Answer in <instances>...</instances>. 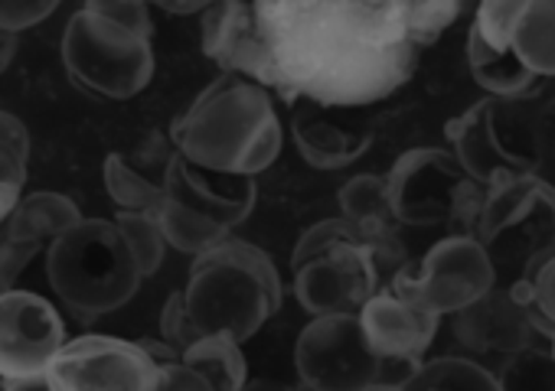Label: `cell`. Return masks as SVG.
<instances>
[{"mask_svg": "<svg viewBox=\"0 0 555 391\" xmlns=\"http://www.w3.org/2000/svg\"><path fill=\"white\" fill-rule=\"evenodd\" d=\"M203 53L229 76L274 89L285 102L366 108L399 92L418 47L405 4L360 0H261L209 4Z\"/></svg>", "mask_w": 555, "mask_h": 391, "instance_id": "cell-1", "label": "cell"}, {"mask_svg": "<svg viewBox=\"0 0 555 391\" xmlns=\"http://www.w3.org/2000/svg\"><path fill=\"white\" fill-rule=\"evenodd\" d=\"M177 154L203 170L258 177L282 157V121L268 89L245 76L222 73L173 121Z\"/></svg>", "mask_w": 555, "mask_h": 391, "instance_id": "cell-2", "label": "cell"}, {"mask_svg": "<svg viewBox=\"0 0 555 391\" xmlns=\"http://www.w3.org/2000/svg\"><path fill=\"white\" fill-rule=\"evenodd\" d=\"M183 300L199 336L229 333L245 342L282 310L285 287L268 251L229 238L193 261Z\"/></svg>", "mask_w": 555, "mask_h": 391, "instance_id": "cell-3", "label": "cell"}, {"mask_svg": "<svg viewBox=\"0 0 555 391\" xmlns=\"http://www.w3.org/2000/svg\"><path fill=\"white\" fill-rule=\"evenodd\" d=\"M47 277L60 303L82 323L121 310L141 287L144 274L108 219H86L47 248Z\"/></svg>", "mask_w": 555, "mask_h": 391, "instance_id": "cell-4", "label": "cell"}, {"mask_svg": "<svg viewBox=\"0 0 555 391\" xmlns=\"http://www.w3.org/2000/svg\"><path fill=\"white\" fill-rule=\"evenodd\" d=\"M292 268L295 297L311 320L357 316L386 284L373 251L344 216L311 225L292 255Z\"/></svg>", "mask_w": 555, "mask_h": 391, "instance_id": "cell-5", "label": "cell"}, {"mask_svg": "<svg viewBox=\"0 0 555 391\" xmlns=\"http://www.w3.org/2000/svg\"><path fill=\"white\" fill-rule=\"evenodd\" d=\"M255 199V177L212 173L177 154L164 180V206L157 219L167 245L199 258L229 242V232L251 216Z\"/></svg>", "mask_w": 555, "mask_h": 391, "instance_id": "cell-6", "label": "cell"}, {"mask_svg": "<svg viewBox=\"0 0 555 391\" xmlns=\"http://www.w3.org/2000/svg\"><path fill=\"white\" fill-rule=\"evenodd\" d=\"M399 225L435 229L451 225L454 235H474L487 186H480L451 151H405L386 173Z\"/></svg>", "mask_w": 555, "mask_h": 391, "instance_id": "cell-7", "label": "cell"}, {"mask_svg": "<svg viewBox=\"0 0 555 391\" xmlns=\"http://www.w3.org/2000/svg\"><path fill=\"white\" fill-rule=\"evenodd\" d=\"M63 66L92 95L125 102L151 86L154 47L147 37L82 8L66 24Z\"/></svg>", "mask_w": 555, "mask_h": 391, "instance_id": "cell-8", "label": "cell"}, {"mask_svg": "<svg viewBox=\"0 0 555 391\" xmlns=\"http://www.w3.org/2000/svg\"><path fill=\"white\" fill-rule=\"evenodd\" d=\"M474 238L490 251L496 268L509 264L522 274L555 248V186L539 173L490 186Z\"/></svg>", "mask_w": 555, "mask_h": 391, "instance_id": "cell-9", "label": "cell"}, {"mask_svg": "<svg viewBox=\"0 0 555 391\" xmlns=\"http://www.w3.org/2000/svg\"><path fill=\"white\" fill-rule=\"evenodd\" d=\"M389 287L438 316H454L496 287V264L474 235H448L431 245L422 261H409L396 271Z\"/></svg>", "mask_w": 555, "mask_h": 391, "instance_id": "cell-10", "label": "cell"}, {"mask_svg": "<svg viewBox=\"0 0 555 391\" xmlns=\"http://www.w3.org/2000/svg\"><path fill=\"white\" fill-rule=\"evenodd\" d=\"M295 368L305 391H363L386 378L389 362H383L360 316H318L311 320L295 346Z\"/></svg>", "mask_w": 555, "mask_h": 391, "instance_id": "cell-11", "label": "cell"}, {"mask_svg": "<svg viewBox=\"0 0 555 391\" xmlns=\"http://www.w3.org/2000/svg\"><path fill=\"white\" fill-rule=\"evenodd\" d=\"M160 362L134 339L86 333L69 339L47 368L53 391H154Z\"/></svg>", "mask_w": 555, "mask_h": 391, "instance_id": "cell-12", "label": "cell"}, {"mask_svg": "<svg viewBox=\"0 0 555 391\" xmlns=\"http://www.w3.org/2000/svg\"><path fill=\"white\" fill-rule=\"evenodd\" d=\"M513 125L516 121L503 112L500 99H483L444 125L451 154L487 190L509 177L539 173L535 154L516 144Z\"/></svg>", "mask_w": 555, "mask_h": 391, "instance_id": "cell-13", "label": "cell"}, {"mask_svg": "<svg viewBox=\"0 0 555 391\" xmlns=\"http://www.w3.org/2000/svg\"><path fill=\"white\" fill-rule=\"evenodd\" d=\"M522 0H487L474 11V24L467 30V69L474 82L490 92V99H526L539 89L526 63L516 53V17Z\"/></svg>", "mask_w": 555, "mask_h": 391, "instance_id": "cell-14", "label": "cell"}, {"mask_svg": "<svg viewBox=\"0 0 555 391\" xmlns=\"http://www.w3.org/2000/svg\"><path fill=\"white\" fill-rule=\"evenodd\" d=\"M60 310L34 290L0 294V378L43 375L66 346Z\"/></svg>", "mask_w": 555, "mask_h": 391, "instance_id": "cell-15", "label": "cell"}, {"mask_svg": "<svg viewBox=\"0 0 555 391\" xmlns=\"http://www.w3.org/2000/svg\"><path fill=\"white\" fill-rule=\"evenodd\" d=\"M292 138L308 167L344 170L373 147L376 131L366 108H327L298 102L292 115Z\"/></svg>", "mask_w": 555, "mask_h": 391, "instance_id": "cell-16", "label": "cell"}, {"mask_svg": "<svg viewBox=\"0 0 555 391\" xmlns=\"http://www.w3.org/2000/svg\"><path fill=\"white\" fill-rule=\"evenodd\" d=\"M373 352L389 365L415 368L431 349L441 316L418 300L399 294L396 287H379V294L357 313Z\"/></svg>", "mask_w": 555, "mask_h": 391, "instance_id": "cell-17", "label": "cell"}, {"mask_svg": "<svg viewBox=\"0 0 555 391\" xmlns=\"http://www.w3.org/2000/svg\"><path fill=\"white\" fill-rule=\"evenodd\" d=\"M337 203H340V216L360 232V238L373 251V258L389 284L396 277V271H402L409 264V258H405V245L399 235V219L392 209L386 173H360V177L347 180L344 190L337 193Z\"/></svg>", "mask_w": 555, "mask_h": 391, "instance_id": "cell-18", "label": "cell"}, {"mask_svg": "<svg viewBox=\"0 0 555 391\" xmlns=\"http://www.w3.org/2000/svg\"><path fill=\"white\" fill-rule=\"evenodd\" d=\"M535 320L509 287H493L487 297L454 313V336L474 355H516L532 346Z\"/></svg>", "mask_w": 555, "mask_h": 391, "instance_id": "cell-19", "label": "cell"}, {"mask_svg": "<svg viewBox=\"0 0 555 391\" xmlns=\"http://www.w3.org/2000/svg\"><path fill=\"white\" fill-rule=\"evenodd\" d=\"M82 212L79 206L63 196V193H30L21 199L11 225L4 235L17 238V242H30L40 248H50L56 238H63L66 232H73L76 225H82Z\"/></svg>", "mask_w": 555, "mask_h": 391, "instance_id": "cell-20", "label": "cell"}, {"mask_svg": "<svg viewBox=\"0 0 555 391\" xmlns=\"http://www.w3.org/2000/svg\"><path fill=\"white\" fill-rule=\"evenodd\" d=\"M402 391H503L500 375H493L477 359L441 355L431 362H418L405 378Z\"/></svg>", "mask_w": 555, "mask_h": 391, "instance_id": "cell-21", "label": "cell"}, {"mask_svg": "<svg viewBox=\"0 0 555 391\" xmlns=\"http://www.w3.org/2000/svg\"><path fill=\"white\" fill-rule=\"evenodd\" d=\"M183 365L199 372L216 391H242L248 385V362L242 342L229 333H212L196 339L183 355Z\"/></svg>", "mask_w": 555, "mask_h": 391, "instance_id": "cell-22", "label": "cell"}, {"mask_svg": "<svg viewBox=\"0 0 555 391\" xmlns=\"http://www.w3.org/2000/svg\"><path fill=\"white\" fill-rule=\"evenodd\" d=\"M516 53L535 79H555V0H522Z\"/></svg>", "mask_w": 555, "mask_h": 391, "instance_id": "cell-23", "label": "cell"}, {"mask_svg": "<svg viewBox=\"0 0 555 391\" xmlns=\"http://www.w3.org/2000/svg\"><path fill=\"white\" fill-rule=\"evenodd\" d=\"M105 190L121 212H160L164 206V183L141 173L121 154L105 157Z\"/></svg>", "mask_w": 555, "mask_h": 391, "instance_id": "cell-24", "label": "cell"}, {"mask_svg": "<svg viewBox=\"0 0 555 391\" xmlns=\"http://www.w3.org/2000/svg\"><path fill=\"white\" fill-rule=\"evenodd\" d=\"M516 297L526 303V310L535 320V329L542 336L555 333V248L535 258L516 281H513Z\"/></svg>", "mask_w": 555, "mask_h": 391, "instance_id": "cell-25", "label": "cell"}, {"mask_svg": "<svg viewBox=\"0 0 555 391\" xmlns=\"http://www.w3.org/2000/svg\"><path fill=\"white\" fill-rule=\"evenodd\" d=\"M115 225L125 235L141 274L144 277L157 274L164 264V255H167V235L160 229L157 212H118Z\"/></svg>", "mask_w": 555, "mask_h": 391, "instance_id": "cell-26", "label": "cell"}, {"mask_svg": "<svg viewBox=\"0 0 555 391\" xmlns=\"http://www.w3.org/2000/svg\"><path fill=\"white\" fill-rule=\"evenodd\" d=\"M503 391H555V355L545 349H522L500 368Z\"/></svg>", "mask_w": 555, "mask_h": 391, "instance_id": "cell-27", "label": "cell"}, {"mask_svg": "<svg viewBox=\"0 0 555 391\" xmlns=\"http://www.w3.org/2000/svg\"><path fill=\"white\" fill-rule=\"evenodd\" d=\"M27 160H30V134L27 125L11 115L0 112V183H27Z\"/></svg>", "mask_w": 555, "mask_h": 391, "instance_id": "cell-28", "label": "cell"}, {"mask_svg": "<svg viewBox=\"0 0 555 391\" xmlns=\"http://www.w3.org/2000/svg\"><path fill=\"white\" fill-rule=\"evenodd\" d=\"M461 17L457 0H438V4H405V24L415 47H431L454 21Z\"/></svg>", "mask_w": 555, "mask_h": 391, "instance_id": "cell-29", "label": "cell"}, {"mask_svg": "<svg viewBox=\"0 0 555 391\" xmlns=\"http://www.w3.org/2000/svg\"><path fill=\"white\" fill-rule=\"evenodd\" d=\"M160 339H164L170 349H177L180 355H183L196 339H203L199 329H196V323H193V316H190V310H186L183 290L170 294L167 303H164V310H160Z\"/></svg>", "mask_w": 555, "mask_h": 391, "instance_id": "cell-30", "label": "cell"}, {"mask_svg": "<svg viewBox=\"0 0 555 391\" xmlns=\"http://www.w3.org/2000/svg\"><path fill=\"white\" fill-rule=\"evenodd\" d=\"M92 14L125 27V30H134L141 37L151 40L154 34V24H151V8L141 4V0H92V4H86Z\"/></svg>", "mask_w": 555, "mask_h": 391, "instance_id": "cell-31", "label": "cell"}, {"mask_svg": "<svg viewBox=\"0 0 555 391\" xmlns=\"http://www.w3.org/2000/svg\"><path fill=\"white\" fill-rule=\"evenodd\" d=\"M56 14V0H0V30L21 34Z\"/></svg>", "mask_w": 555, "mask_h": 391, "instance_id": "cell-32", "label": "cell"}, {"mask_svg": "<svg viewBox=\"0 0 555 391\" xmlns=\"http://www.w3.org/2000/svg\"><path fill=\"white\" fill-rule=\"evenodd\" d=\"M43 248L40 245H30V242H17L11 235H0V294L8 290H17V277L30 268V261L40 255Z\"/></svg>", "mask_w": 555, "mask_h": 391, "instance_id": "cell-33", "label": "cell"}, {"mask_svg": "<svg viewBox=\"0 0 555 391\" xmlns=\"http://www.w3.org/2000/svg\"><path fill=\"white\" fill-rule=\"evenodd\" d=\"M532 147L539 167L555 170V99L532 112Z\"/></svg>", "mask_w": 555, "mask_h": 391, "instance_id": "cell-34", "label": "cell"}, {"mask_svg": "<svg viewBox=\"0 0 555 391\" xmlns=\"http://www.w3.org/2000/svg\"><path fill=\"white\" fill-rule=\"evenodd\" d=\"M154 391H216V388L199 372L183 365V359H173L160 365V378Z\"/></svg>", "mask_w": 555, "mask_h": 391, "instance_id": "cell-35", "label": "cell"}, {"mask_svg": "<svg viewBox=\"0 0 555 391\" xmlns=\"http://www.w3.org/2000/svg\"><path fill=\"white\" fill-rule=\"evenodd\" d=\"M21 190L24 186H14V183H0V235L8 232V225H11V219H14V212H17V206H21Z\"/></svg>", "mask_w": 555, "mask_h": 391, "instance_id": "cell-36", "label": "cell"}, {"mask_svg": "<svg viewBox=\"0 0 555 391\" xmlns=\"http://www.w3.org/2000/svg\"><path fill=\"white\" fill-rule=\"evenodd\" d=\"M0 391H53L43 375H30V378H0Z\"/></svg>", "mask_w": 555, "mask_h": 391, "instance_id": "cell-37", "label": "cell"}, {"mask_svg": "<svg viewBox=\"0 0 555 391\" xmlns=\"http://www.w3.org/2000/svg\"><path fill=\"white\" fill-rule=\"evenodd\" d=\"M14 56H17V34L0 30V76L11 69Z\"/></svg>", "mask_w": 555, "mask_h": 391, "instance_id": "cell-38", "label": "cell"}, {"mask_svg": "<svg viewBox=\"0 0 555 391\" xmlns=\"http://www.w3.org/2000/svg\"><path fill=\"white\" fill-rule=\"evenodd\" d=\"M160 11H167V14H180V17H186V14H206L209 11V4H160Z\"/></svg>", "mask_w": 555, "mask_h": 391, "instance_id": "cell-39", "label": "cell"}, {"mask_svg": "<svg viewBox=\"0 0 555 391\" xmlns=\"http://www.w3.org/2000/svg\"><path fill=\"white\" fill-rule=\"evenodd\" d=\"M242 391H292V388L282 385V381H271V378H255V381H248Z\"/></svg>", "mask_w": 555, "mask_h": 391, "instance_id": "cell-40", "label": "cell"}, {"mask_svg": "<svg viewBox=\"0 0 555 391\" xmlns=\"http://www.w3.org/2000/svg\"><path fill=\"white\" fill-rule=\"evenodd\" d=\"M363 391H402V385L399 381H379V385H370Z\"/></svg>", "mask_w": 555, "mask_h": 391, "instance_id": "cell-41", "label": "cell"}, {"mask_svg": "<svg viewBox=\"0 0 555 391\" xmlns=\"http://www.w3.org/2000/svg\"><path fill=\"white\" fill-rule=\"evenodd\" d=\"M548 339H552V349H548V352H552V355H555V333H552V336H548Z\"/></svg>", "mask_w": 555, "mask_h": 391, "instance_id": "cell-42", "label": "cell"}]
</instances>
